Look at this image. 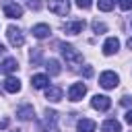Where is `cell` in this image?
<instances>
[{
    "label": "cell",
    "instance_id": "cell-1",
    "mask_svg": "<svg viewBox=\"0 0 132 132\" xmlns=\"http://www.w3.org/2000/svg\"><path fill=\"white\" fill-rule=\"evenodd\" d=\"M58 113L56 111H45L43 120L39 122V132H58Z\"/></svg>",
    "mask_w": 132,
    "mask_h": 132
},
{
    "label": "cell",
    "instance_id": "cell-2",
    "mask_svg": "<svg viewBox=\"0 0 132 132\" xmlns=\"http://www.w3.org/2000/svg\"><path fill=\"white\" fill-rule=\"evenodd\" d=\"M60 47H62V56H64L66 62H70V64H80V62H82V54L76 52L70 43H62Z\"/></svg>",
    "mask_w": 132,
    "mask_h": 132
},
{
    "label": "cell",
    "instance_id": "cell-3",
    "mask_svg": "<svg viewBox=\"0 0 132 132\" xmlns=\"http://www.w3.org/2000/svg\"><path fill=\"white\" fill-rule=\"evenodd\" d=\"M118 82H120V76H118L113 70H105V72H101V76H99V85H101L103 89H116Z\"/></svg>",
    "mask_w": 132,
    "mask_h": 132
},
{
    "label": "cell",
    "instance_id": "cell-4",
    "mask_svg": "<svg viewBox=\"0 0 132 132\" xmlns=\"http://www.w3.org/2000/svg\"><path fill=\"white\" fill-rule=\"evenodd\" d=\"M6 35H8V41H10L12 47H21V45L25 43V35H23V31H21L19 27H14V25H10V27L6 29Z\"/></svg>",
    "mask_w": 132,
    "mask_h": 132
},
{
    "label": "cell",
    "instance_id": "cell-5",
    "mask_svg": "<svg viewBox=\"0 0 132 132\" xmlns=\"http://www.w3.org/2000/svg\"><path fill=\"white\" fill-rule=\"evenodd\" d=\"M47 8H50L54 14L64 16V14H68V10H70V2H68V0H50V2H47Z\"/></svg>",
    "mask_w": 132,
    "mask_h": 132
},
{
    "label": "cell",
    "instance_id": "cell-6",
    "mask_svg": "<svg viewBox=\"0 0 132 132\" xmlns=\"http://www.w3.org/2000/svg\"><path fill=\"white\" fill-rule=\"evenodd\" d=\"M85 95H87V85H85V82H74V85H70V89H68V99H70V101H80Z\"/></svg>",
    "mask_w": 132,
    "mask_h": 132
},
{
    "label": "cell",
    "instance_id": "cell-7",
    "mask_svg": "<svg viewBox=\"0 0 132 132\" xmlns=\"http://www.w3.org/2000/svg\"><path fill=\"white\" fill-rule=\"evenodd\" d=\"M91 107L97 109V111H107V109L111 107V99H109L107 95H95V97L91 99Z\"/></svg>",
    "mask_w": 132,
    "mask_h": 132
},
{
    "label": "cell",
    "instance_id": "cell-8",
    "mask_svg": "<svg viewBox=\"0 0 132 132\" xmlns=\"http://www.w3.org/2000/svg\"><path fill=\"white\" fill-rule=\"evenodd\" d=\"M2 10H4V14H6L8 19H19V16H23V8H21L16 2H10V0H6V2L2 4Z\"/></svg>",
    "mask_w": 132,
    "mask_h": 132
},
{
    "label": "cell",
    "instance_id": "cell-9",
    "mask_svg": "<svg viewBox=\"0 0 132 132\" xmlns=\"http://www.w3.org/2000/svg\"><path fill=\"white\" fill-rule=\"evenodd\" d=\"M62 29L66 31V33H70V35H78V33H82V29H85V21H68V23H64L62 25Z\"/></svg>",
    "mask_w": 132,
    "mask_h": 132
},
{
    "label": "cell",
    "instance_id": "cell-10",
    "mask_svg": "<svg viewBox=\"0 0 132 132\" xmlns=\"http://www.w3.org/2000/svg\"><path fill=\"white\" fill-rule=\"evenodd\" d=\"M47 85H50L47 74H33L31 76V87L33 89H47Z\"/></svg>",
    "mask_w": 132,
    "mask_h": 132
},
{
    "label": "cell",
    "instance_id": "cell-11",
    "mask_svg": "<svg viewBox=\"0 0 132 132\" xmlns=\"http://www.w3.org/2000/svg\"><path fill=\"white\" fill-rule=\"evenodd\" d=\"M31 33H33V37H37V39H43V37H47V35L52 33V29H50V25H45V23H39V25H33Z\"/></svg>",
    "mask_w": 132,
    "mask_h": 132
},
{
    "label": "cell",
    "instance_id": "cell-12",
    "mask_svg": "<svg viewBox=\"0 0 132 132\" xmlns=\"http://www.w3.org/2000/svg\"><path fill=\"white\" fill-rule=\"evenodd\" d=\"M118 50H120V41H118L116 37L105 39V43H103V54H105V56H111V54H116Z\"/></svg>",
    "mask_w": 132,
    "mask_h": 132
},
{
    "label": "cell",
    "instance_id": "cell-13",
    "mask_svg": "<svg viewBox=\"0 0 132 132\" xmlns=\"http://www.w3.org/2000/svg\"><path fill=\"white\" fill-rule=\"evenodd\" d=\"M101 132H122V124H120L118 120L109 118V120H105V122L101 124Z\"/></svg>",
    "mask_w": 132,
    "mask_h": 132
},
{
    "label": "cell",
    "instance_id": "cell-14",
    "mask_svg": "<svg viewBox=\"0 0 132 132\" xmlns=\"http://www.w3.org/2000/svg\"><path fill=\"white\" fill-rule=\"evenodd\" d=\"M33 116H35V109H33V105H23V107H19V109H16V118H19V120H23V122L31 120Z\"/></svg>",
    "mask_w": 132,
    "mask_h": 132
},
{
    "label": "cell",
    "instance_id": "cell-15",
    "mask_svg": "<svg viewBox=\"0 0 132 132\" xmlns=\"http://www.w3.org/2000/svg\"><path fill=\"white\" fill-rule=\"evenodd\" d=\"M4 91H8V93H19V91H21V80L14 78V76H8V78L4 80Z\"/></svg>",
    "mask_w": 132,
    "mask_h": 132
},
{
    "label": "cell",
    "instance_id": "cell-16",
    "mask_svg": "<svg viewBox=\"0 0 132 132\" xmlns=\"http://www.w3.org/2000/svg\"><path fill=\"white\" fill-rule=\"evenodd\" d=\"M45 99H50V101H60L62 99V89L60 87H47L45 89Z\"/></svg>",
    "mask_w": 132,
    "mask_h": 132
},
{
    "label": "cell",
    "instance_id": "cell-17",
    "mask_svg": "<svg viewBox=\"0 0 132 132\" xmlns=\"http://www.w3.org/2000/svg\"><path fill=\"white\" fill-rule=\"evenodd\" d=\"M76 130H78V132H95V122H93V120L82 118V120H78Z\"/></svg>",
    "mask_w": 132,
    "mask_h": 132
},
{
    "label": "cell",
    "instance_id": "cell-18",
    "mask_svg": "<svg viewBox=\"0 0 132 132\" xmlns=\"http://www.w3.org/2000/svg\"><path fill=\"white\" fill-rule=\"evenodd\" d=\"M16 68H19V62H16L14 58H6V60L2 62V66H0V70H2V72H6V74L14 72Z\"/></svg>",
    "mask_w": 132,
    "mask_h": 132
},
{
    "label": "cell",
    "instance_id": "cell-19",
    "mask_svg": "<svg viewBox=\"0 0 132 132\" xmlns=\"http://www.w3.org/2000/svg\"><path fill=\"white\" fill-rule=\"evenodd\" d=\"M45 68H47V72H50L52 76L60 74V62H58V60H47V62H45Z\"/></svg>",
    "mask_w": 132,
    "mask_h": 132
},
{
    "label": "cell",
    "instance_id": "cell-20",
    "mask_svg": "<svg viewBox=\"0 0 132 132\" xmlns=\"http://www.w3.org/2000/svg\"><path fill=\"white\" fill-rule=\"evenodd\" d=\"M113 4H116V0H97L99 10H105V12H109V10L113 8Z\"/></svg>",
    "mask_w": 132,
    "mask_h": 132
},
{
    "label": "cell",
    "instance_id": "cell-21",
    "mask_svg": "<svg viewBox=\"0 0 132 132\" xmlns=\"http://www.w3.org/2000/svg\"><path fill=\"white\" fill-rule=\"evenodd\" d=\"M93 31H95V33H105V31H107V27H105V23L93 21Z\"/></svg>",
    "mask_w": 132,
    "mask_h": 132
},
{
    "label": "cell",
    "instance_id": "cell-22",
    "mask_svg": "<svg viewBox=\"0 0 132 132\" xmlns=\"http://www.w3.org/2000/svg\"><path fill=\"white\" fill-rule=\"evenodd\" d=\"M74 2H76V6H78V8H85V10H87V8H91V4H93V0H74Z\"/></svg>",
    "mask_w": 132,
    "mask_h": 132
},
{
    "label": "cell",
    "instance_id": "cell-23",
    "mask_svg": "<svg viewBox=\"0 0 132 132\" xmlns=\"http://www.w3.org/2000/svg\"><path fill=\"white\" fill-rule=\"evenodd\" d=\"M118 4H120V8H124V10H130V8H132V0H118Z\"/></svg>",
    "mask_w": 132,
    "mask_h": 132
},
{
    "label": "cell",
    "instance_id": "cell-24",
    "mask_svg": "<svg viewBox=\"0 0 132 132\" xmlns=\"http://www.w3.org/2000/svg\"><path fill=\"white\" fill-rule=\"evenodd\" d=\"M120 103H122V105H124V107H130V105H132V97H130V95H124V97H122V101H120Z\"/></svg>",
    "mask_w": 132,
    "mask_h": 132
},
{
    "label": "cell",
    "instance_id": "cell-25",
    "mask_svg": "<svg viewBox=\"0 0 132 132\" xmlns=\"http://www.w3.org/2000/svg\"><path fill=\"white\" fill-rule=\"evenodd\" d=\"M39 6H41V4H39L37 0H29V8H31V10H39Z\"/></svg>",
    "mask_w": 132,
    "mask_h": 132
},
{
    "label": "cell",
    "instance_id": "cell-26",
    "mask_svg": "<svg viewBox=\"0 0 132 132\" xmlns=\"http://www.w3.org/2000/svg\"><path fill=\"white\" fill-rule=\"evenodd\" d=\"M82 74H85V76L89 78V76L93 74V68H91V66H85V70H82Z\"/></svg>",
    "mask_w": 132,
    "mask_h": 132
},
{
    "label": "cell",
    "instance_id": "cell-27",
    "mask_svg": "<svg viewBox=\"0 0 132 132\" xmlns=\"http://www.w3.org/2000/svg\"><path fill=\"white\" fill-rule=\"evenodd\" d=\"M124 120H126L128 124H132V109H128V111H126V116H124Z\"/></svg>",
    "mask_w": 132,
    "mask_h": 132
},
{
    "label": "cell",
    "instance_id": "cell-28",
    "mask_svg": "<svg viewBox=\"0 0 132 132\" xmlns=\"http://www.w3.org/2000/svg\"><path fill=\"white\" fill-rule=\"evenodd\" d=\"M6 126H8V120H2L0 122V128H6Z\"/></svg>",
    "mask_w": 132,
    "mask_h": 132
},
{
    "label": "cell",
    "instance_id": "cell-29",
    "mask_svg": "<svg viewBox=\"0 0 132 132\" xmlns=\"http://www.w3.org/2000/svg\"><path fill=\"white\" fill-rule=\"evenodd\" d=\"M126 43H128V47L132 50V37H128V41H126Z\"/></svg>",
    "mask_w": 132,
    "mask_h": 132
},
{
    "label": "cell",
    "instance_id": "cell-30",
    "mask_svg": "<svg viewBox=\"0 0 132 132\" xmlns=\"http://www.w3.org/2000/svg\"><path fill=\"white\" fill-rule=\"evenodd\" d=\"M2 52H4V45H2V43H0V54H2Z\"/></svg>",
    "mask_w": 132,
    "mask_h": 132
},
{
    "label": "cell",
    "instance_id": "cell-31",
    "mask_svg": "<svg viewBox=\"0 0 132 132\" xmlns=\"http://www.w3.org/2000/svg\"><path fill=\"white\" fill-rule=\"evenodd\" d=\"M10 132H19V130H10Z\"/></svg>",
    "mask_w": 132,
    "mask_h": 132
}]
</instances>
